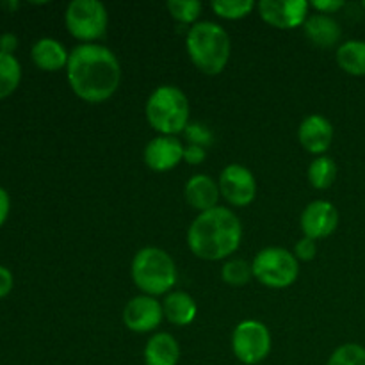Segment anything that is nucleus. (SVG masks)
<instances>
[{
    "mask_svg": "<svg viewBox=\"0 0 365 365\" xmlns=\"http://www.w3.org/2000/svg\"><path fill=\"white\" fill-rule=\"evenodd\" d=\"M32 61L39 70L45 71H59L68 66L70 53L66 52L63 45L57 39L41 38L34 43L31 50Z\"/></svg>",
    "mask_w": 365,
    "mask_h": 365,
    "instance_id": "dca6fc26",
    "label": "nucleus"
},
{
    "mask_svg": "<svg viewBox=\"0 0 365 365\" xmlns=\"http://www.w3.org/2000/svg\"><path fill=\"white\" fill-rule=\"evenodd\" d=\"M21 81V66L11 53L0 52V100L16 91Z\"/></svg>",
    "mask_w": 365,
    "mask_h": 365,
    "instance_id": "412c9836",
    "label": "nucleus"
},
{
    "mask_svg": "<svg viewBox=\"0 0 365 365\" xmlns=\"http://www.w3.org/2000/svg\"><path fill=\"white\" fill-rule=\"evenodd\" d=\"M163 305L153 296H135L123 310V323L135 334H146L155 330L163 321Z\"/></svg>",
    "mask_w": 365,
    "mask_h": 365,
    "instance_id": "9b49d317",
    "label": "nucleus"
},
{
    "mask_svg": "<svg viewBox=\"0 0 365 365\" xmlns=\"http://www.w3.org/2000/svg\"><path fill=\"white\" fill-rule=\"evenodd\" d=\"M220 192L228 203L246 207L255 200L257 182L252 171L241 164H230L221 171Z\"/></svg>",
    "mask_w": 365,
    "mask_h": 365,
    "instance_id": "1a4fd4ad",
    "label": "nucleus"
},
{
    "mask_svg": "<svg viewBox=\"0 0 365 365\" xmlns=\"http://www.w3.org/2000/svg\"><path fill=\"white\" fill-rule=\"evenodd\" d=\"M13 284L14 280L11 271L7 269V267L0 266V299L6 298V296L13 291Z\"/></svg>",
    "mask_w": 365,
    "mask_h": 365,
    "instance_id": "7c9ffc66",
    "label": "nucleus"
},
{
    "mask_svg": "<svg viewBox=\"0 0 365 365\" xmlns=\"http://www.w3.org/2000/svg\"><path fill=\"white\" fill-rule=\"evenodd\" d=\"M337 178V164L330 157H317L309 166V182L316 189H328Z\"/></svg>",
    "mask_w": 365,
    "mask_h": 365,
    "instance_id": "4be33fe9",
    "label": "nucleus"
},
{
    "mask_svg": "<svg viewBox=\"0 0 365 365\" xmlns=\"http://www.w3.org/2000/svg\"><path fill=\"white\" fill-rule=\"evenodd\" d=\"M298 138L307 152L321 155L330 148L331 139H334V127L324 116L312 114L302 121L298 128Z\"/></svg>",
    "mask_w": 365,
    "mask_h": 365,
    "instance_id": "4468645a",
    "label": "nucleus"
},
{
    "mask_svg": "<svg viewBox=\"0 0 365 365\" xmlns=\"http://www.w3.org/2000/svg\"><path fill=\"white\" fill-rule=\"evenodd\" d=\"M64 24L68 32L81 41H95L100 39L107 31L109 16L102 2L96 0H73L66 7Z\"/></svg>",
    "mask_w": 365,
    "mask_h": 365,
    "instance_id": "0eeeda50",
    "label": "nucleus"
},
{
    "mask_svg": "<svg viewBox=\"0 0 365 365\" xmlns=\"http://www.w3.org/2000/svg\"><path fill=\"white\" fill-rule=\"evenodd\" d=\"M303 29H305L307 38L321 48H331V46L337 45L342 36L341 25L328 14L309 16L303 24Z\"/></svg>",
    "mask_w": 365,
    "mask_h": 365,
    "instance_id": "f3484780",
    "label": "nucleus"
},
{
    "mask_svg": "<svg viewBox=\"0 0 365 365\" xmlns=\"http://www.w3.org/2000/svg\"><path fill=\"white\" fill-rule=\"evenodd\" d=\"M207 153L203 146L196 145H187L184 148V160L189 164H202L205 160Z\"/></svg>",
    "mask_w": 365,
    "mask_h": 365,
    "instance_id": "c85d7f7f",
    "label": "nucleus"
},
{
    "mask_svg": "<svg viewBox=\"0 0 365 365\" xmlns=\"http://www.w3.org/2000/svg\"><path fill=\"white\" fill-rule=\"evenodd\" d=\"M252 277V266L245 260H228L221 269V278H223L225 284L232 285V287H242V285L248 284Z\"/></svg>",
    "mask_w": 365,
    "mask_h": 365,
    "instance_id": "b1692460",
    "label": "nucleus"
},
{
    "mask_svg": "<svg viewBox=\"0 0 365 365\" xmlns=\"http://www.w3.org/2000/svg\"><path fill=\"white\" fill-rule=\"evenodd\" d=\"M192 64L205 75H217L230 59V38L221 25L196 21L185 39Z\"/></svg>",
    "mask_w": 365,
    "mask_h": 365,
    "instance_id": "7ed1b4c3",
    "label": "nucleus"
},
{
    "mask_svg": "<svg viewBox=\"0 0 365 365\" xmlns=\"http://www.w3.org/2000/svg\"><path fill=\"white\" fill-rule=\"evenodd\" d=\"M146 118L160 135H175L189 125V102L175 86H160L146 102Z\"/></svg>",
    "mask_w": 365,
    "mask_h": 365,
    "instance_id": "39448f33",
    "label": "nucleus"
},
{
    "mask_svg": "<svg viewBox=\"0 0 365 365\" xmlns=\"http://www.w3.org/2000/svg\"><path fill=\"white\" fill-rule=\"evenodd\" d=\"M310 6L316 11H319V14H330L341 9L344 6V2L342 0H314Z\"/></svg>",
    "mask_w": 365,
    "mask_h": 365,
    "instance_id": "c756f323",
    "label": "nucleus"
},
{
    "mask_svg": "<svg viewBox=\"0 0 365 365\" xmlns=\"http://www.w3.org/2000/svg\"><path fill=\"white\" fill-rule=\"evenodd\" d=\"M337 63L346 73L364 77L365 75V41L351 39L337 48Z\"/></svg>",
    "mask_w": 365,
    "mask_h": 365,
    "instance_id": "aec40b11",
    "label": "nucleus"
},
{
    "mask_svg": "<svg viewBox=\"0 0 365 365\" xmlns=\"http://www.w3.org/2000/svg\"><path fill=\"white\" fill-rule=\"evenodd\" d=\"M163 312L164 317L175 327H187L195 321L198 309H196L195 299L187 292L177 291L166 296L163 303Z\"/></svg>",
    "mask_w": 365,
    "mask_h": 365,
    "instance_id": "6ab92c4d",
    "label": "nucleus"
},
{
    "mask_svg": "<svg viewBox=\"0 0 365 365\" xmlns=\"http://www.w3.org/2000/svg\"><path fill=\"white\" fill-rule=\"evenodd\" d=\"M185 138H187L189 145L196 146H209L212 143V132L209 130V127L203 123H189L184 130Z\"/></svg>",
    "mask_w": 365,
    "mask_h": 365,
    "instance_id": "bb28decb",
    "label": "nucleus"
},
{
    "mask_svg": "<svg viewBox=\"0 0 365 365\" xmlns=\"http://www.w3.org/2000/svg\"><path fill=\"white\" fill-rule=\"evenodd\" d=\"M253 277L271 289H285L296 282L299 264L294 253L284 248H266L257 253L252 264Z\"/></svg>",
    "mask_w": 365,
    "mask_h": 365,
    "instance_id": "423d86ee",
    "label": "nucleus"
},
{
    "mask_svg": "<svg viewBox=\"0 0 365 365\" xmlns=\"http://www.w3.org/2000/svg\"><path fill=\"white\" fill-rule=\"evenodd\" d=\"M132 280L146 296L166 294L177 282L173 259L160 248H143L132 260Z\"/></svg>",
    "mask_w": 365,
    "mask_h": 365,
    "instance_id": "20e7f679",
    "label": "nucleus"
},
{
    "mask_svg": "<svg viewBox=\"0 0 365 365\" xmlns=\"http://www.w3.org/2000/svg\"><path fill=\"white\" fill-rule=\"evenodd\" d=\"M316 241L309 237H303L302 241L296 242L294 246V257L298 260H312L316 257Z\"/></svg>",
    "mask_w": 365,
    "mask_h": 365,
    "instance_id": "cd10ccee",
    "label": "nucleus"
},
{
    "mask_svg": "<svg viewBox=\"0 0 365 365\" xmlns=\"http://www.w3.org/2000/svg\"><path fill=\"white\" fill-rule=\"evenodd\" d=\"M364 7H365V2H364Z\"/></svg>",
    "mask_w": 365,
    "mask_h": 365,
    "instance_id": "72a5a7b5",
    "label": "nucleus"
},
{
    "mask_svg": "<svg viewBox=\"0 0 365 365\" xmlns=\"http://www.w3.org/2000/svg\"><path fill=\"white\" fill-rule=\"evenodd\" d=\"M185 200L191 207H195L200 212L217 207L220 200V185L207 175H195L185 184Z\"/></svg>",
    "mask_w": 365,
    "mask_h": 365,
    "instance_id": "2eb2a0df",
    "label": "nucleus"
},
{
    "mask_svg": "<svg viewBox=\"0 0 365 365\" xmlns=\"http://www.w3.org/2000/svg\"><path fill=\"white\" fill-rule=\"evenodd\" d=\"M310 4L305 0H262L259 13L266 24L277 29H294L307 21Z\"/></svg>",
    "mask_w": 365,
    "mask_h": 365,
    "instance_id": "9d476101",
    "label": "nucleus"
},
{
    "mask_svg": "<svg viewBox=\"0 0 365 365\" xmlns=\"http://www.w3.org/2000/svg\"><path fill=\"white\" fill-rule=\"evenodd\" d=\"M184 159V145L175 135H159L145 148V163L153 171H170Z\"/></svg>",
    "mask_w": 365,
    "mask_h": 365,
    "instance_id": "ddd939ff",
    "label": "nucleus"
},
{
    "mask_svg": "<svg viewBox=\"0 0 365 365\" xmlns=\"http://www.w3.org/2000/svg\"><path fill=\"white\" fill-rule=\"evenodd\" d=\"M232 349L239 362L246 365L260 364L271 351L269 330L260 321H242L232 335Z\"/></svg>",
    "mask_w": 365,
    "mask_h": 365,
    "instance_id": "6e6552de",
    "label": "nucleus"
},
{
    "mask_svg": "<svg viewBox=\"0 0 365 365\" xmlns=\"http://www.w3.org/2000/svg\"><path fill=\"white\" fill-rule=\"evenodd\" d=\"M66 77L75 95L89 103L106 102L116 93L121 68L107 46L82 43L70 52Z\"/></svg>",
    "mask_w": 365,
    "mask_h": 365,
    "instance_id": "f257e3e1",
    "label": "nucleus"
},
{
    "mask_svg": "<svg viewBox=\"0 0 365 365\" xmlns=\"http://www.w3.org/2000/svg\"><path fill=\"white\" fill-rule=\"evenodd\" d=\"M255 7L253 0H214L212 11L227 20H241L248 16Z\"/></svg>",
    "mask_w": 365,
    "mask_h": 365,
    "instance_id": "5701e85b",
    "label": "nucleus"
},
{
    "mask_svg": "<svg viewBox=\"0 0 365 365\" xmlns=\"http://www.w3.org/2000/svg\"><path fill=\"white\" fill-rule=\"evenodd\" d=\"M241 239V220L225 207L200 212L187 230L189 250L202 260L227 259L237 252Z\"/></svg>",
    "mask_w": 365,
    "mask_h": 365,
    "instance_id": "f03ea898",
    "label": "nucleus"
},
{
    "mask_svg": "<svg viewBox=\"0 0 365 365\" xmlns=\"http://www.w3.org/2000/svg\"><path fill=\"white\" fill-rule=\"evenodd\" d=\"M327 365H365V348L359 344H344L331 353Z\"/></svg>",
    "mask_w": 365,
    "mask_h": 365,
    "instance_id": "a878e982",
    "label": "nucleus"
},
{
    "mask_svg": "<svg viewBox=\"0 0 365 365\" xmlns=\"http://www.w3.org/2000/svg\"><path fill=\"white\" fill-rule=\"evenodd\" d=\"M180 359V346L170 334H155L145 348L146 365H177Z\"/></svg>",
    "mask_w": 365,
    "mask_h": 365,
    "instance_id": "a211bd4d",
    "label": "nucleus"
},
{
    "mask_svg": "<svg viewBox=\"0 0 365 365\" xmlns=\"http://www.w3.org/2000/svg\"><path fill=\"white\" fill-rule=\"evenodd\" d=\"M11 210V198L7 195V191L4 187H0V227L6 223L7 216H9Z\"/></svg>",
    "mask_w": 365,
    "mask_h": 365,
    "instance_id": "2f4dec72",
    "label": "nucleus"
},
{
    "mask_svg": "<svg viewBox=\"0 0 365 365\" xmlns=\"http://www.w3.org/2000/svg\"><path fill=\"white\" fill-rule=\"evenodd\" d=\"M302 230L309 239H324L335 232L339 225V212L330 202H312L302 214Z\"/></svg>",
    "mask_w": 365,
    "mask_h": 365,
    "instance_id": "f8f14e48",
    "label": "nucleus"
},
{
    "mask_svg": "<svg viewBox=\"0 0 365 365\" xmlns=\"http://www.w3.org/2000/svg\"><path fill=\"white\" fill-rule=\"evenodd\" d=\"M16 36L14 34H2L0 36V52L2 53H11L13 56L14 48H16Z\"/></svg>",
    "mask_w": 365,
    "mask_h": 365,
    "instance_id": "473e14b6",
    "label": "nucleus"
},
{
    "mask_svg": "<svg viewBox=\"0 0 365 365\" xmlns=\"http://www.w3.org/2000/svg\"><path fill=\"white\" fill-rule=\"evenodd\" d=\"M171 16L180 24H196L200 13H202V2L198 0H170L166 4Z\"/></svg>",
    "mask_w": 365,
    "mask_h": 365,
    "instance_id": "393cba45",
    "label": "nucleus"
}]
</instances>
